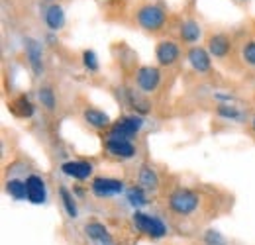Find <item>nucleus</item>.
I'll list each match as a JSON object with an SVG mask.
<instances>
[{
    "label": "nucleus",
    "mask_w": 255,
    "mask_h": 245,
    "mask_svg": "<svg viewBox=\"0 0 255 245\" xmlns=\"http://www.w3.org/2000/svg\"><path fill=\"white\" fill-rule=\"evenodd\" d=\"M200 206V196L191 188H177L169 194V208L177 216H191Z\"/></svg>",
    "instance_id": "nucleus-1"
},
{
    "label": "nucleus",
    "mask_w": 255,
    "mask_h": 245,
    "mask_svg": "<svg viewBox=\"0 0 255 245\" xmlns=\"http://www.w3.org/2000/svg\"><path fill=\"white\" fill-rule=\"evenodd\" d=\"M133 226L147 238L151 240H163L167 236V226L163 224V220L157 218V216H151V214H145V212H139L135 210L133 212Z\"/></svg>",
    "instance_id": "nucleus-2"
},
{
    "label": "nucleus",
    "mask_w": 255,
    "mask_h": 245,
    "mask_svg": "<svg viewBox=\"0 0 255 245\" xmlns=\"http://www.w3.org/2000/svg\"><path fill=\"white\" fill-rule=\"evenodd\" d=\"M137 24L147 31H159L165 26V12L155 4H145L137 10Z\"/></svg>",
    "instance_id": "nucleus-3"
},
{
    "label": "nucleus",
    "mask_w": 255,
    "mask_h": 245,
    "mask_svg": "<svg viewBox=\"0 0 255 245\" xmlns=\"http://www.w3.org/2000/svg\"><path fill=\"white\" fill-rule=\"evenodd\" d=\"M143 127V120L139 116H124L122 120L112 123L110 135L108 137H118V139H131L139 129Z\"/></svg>",
    "instance_id": "nucleus-4"
},
{
    "label": "nucleus",
    "mask_w": 255,
    "mask_h": 245,
    "mask_svg": "<svg viewBox=\"0 0 255 245\" xmlns=\"http://www.w3.org/2000/svg\"><path fill=\"white\" fill-rule=\"evenodd\" d=\"M135 83H137V89L141 92H153L161 83L159 69L151 67V65L139 67L137 73H135Z\"/></svg>",
    "instance_id": "nucleus-5"
},
{
    "label": "nucleus",
    "mask_w": 255,
    "mask_h": 245,
    "mask_svg": "<svg viewBox=\"0 0 255 245\" xmlns=\"http://www.w3.org/2000/svg\"><path fill=\"white\" fill-rule=\"evenodd\" d=\"M93 192L98 198H108V196H116L124 190V183L118 179H108V177H96L91 184Z\"/></svg>",
    "instance_id": "nucleus-6"
},
{
    "label": "nucleus",
    "mask_w": 255,
    "mask_h": 245,
    "mask_svg": "<svg viewBox=\"0 0 255 245\" xmlns=\"http://www.w3.org/2000/svg\"><path fill=\"white\" fill-rule=\"evenodd\" d=\"M179 55H181V51H179V45H177L175 41H171V39H163V41L157 43L155 57H157L159 65L171 67V65H175V63L179 61Z\"/></svg>",
    "instance_id": "nucleus-7"
},
{
    "label": "nucleus",
    "mask_w": 255,
    "mask_h": 245,
    "mask_svg": "<svg viewBox=\"0 0 255 245\" xmlns=\"http://www.w3.org/2000/svg\"><path fill=\"white\" fill-rule=\"evenodd\" d=\"M24 47H26V57L32 65L33 73L35 75H41L43 73V51H41V43L33 37H26L24 41Z\"/></svg>",
    "instance_id": "nucleus-8"
},
{
    "label": "nucleus",
    "mask_w": 255,
    "mask_h": 245,
    "mask_svg": "<svg viewBox=\"0 0 255 245\" xmlns=\"http://www.w3.org/2000/svg\"><path fill=\"white\" fill-rule=\"evenodd\" d=\"M106 151L112 155V157H118V159H131L135 155V147L129 139H118V137H108L106 139Z\"/></svg>",
    "instance_id": "nucleus-9"
},
{
    "label": "nucleus",
    "mask_w": 255,
    "mask_h": 245,
    "mask_svg": "<svg viewBox=\"0 0 255 245\" xmlns=\"http://www.w3.org/2000/svg\"><path fill=\"white\" fill-rule=\"evenodd\" d=\"M26 192H28V200L32 204H43L47 198V190H45V183L41 177L37 175H30L26 179Z\"/></svg>",
    "instance_id": "nucleus-10"
},
{
    "label": "nucleus",
    "mask_w": 255,
    "mask_h": 245,
    "mask_svg": "<svg viewBox=\"0 0 255 245\" xmlns=\"http://www.w3.org/2000/svg\"><path fill=\"white\" fill-rule=\"evenodd\" d=\"M61 171L71 179L85 181V179H89L93 175V165L87 163V161H67V163L61 165Z\"/></svg>",
    "instance_id": "nucleus-11"
},
{
    "label": "nucleus",
    "mask_w": 255,
    "mask_h": 245,
    "mask_svg": "<svg viewBox=\"0 0 255 245\" xmlns=\"http://www.w3.org/2000/svg\"><path fill=\"white\" fill-rule=\"evenodd\" d=\"M85 232H87V236H89L93 242H96L98 245H116L112 234H110V232L106 230V226L100 224V222H89V224L85 226Z\"/></svg>",
    "instance_id": "nucleus-12"
},
{
    "label": "nucleus",
    "mask_w": 255,
    "mask_h": 245,
    "mask_svg": "<svg viewBox=\"0 0 255 245\" xmlns=\"http://www.w3.org/2000/svg\"><path fill=\"white\" fill-rule=\"evenodd\" d=\"M189 63L196 73H208L212 61H210V53L204 49V47H191L189 49Z\"/></svg>",
    "instance_id": "nucleus-13"
},
{
    "label": "nucleus",
    "mask_w": 255,
    "mask_h": 245,
    "mask_svg": "<svg viewBox=\"0 0 255 245\" xmlns=\"http://www.w3.org/2000/svg\"><path fill=\"white\" fill-rule=\"evenodd\" d=\"M230 47H232V41H230V37H228L226 33H214V35L208 39V53H210L212 57L224 59V57L228 55Z\"/></svg>",
    "instance_id": "nucleus-14"
},
{
    "label": "nucleus",
    "mask_w": 255,
    "mask_h": 245,
    "mask_svg": "<svg viewBox=\"0 0 255 245\" xmlns=\"http://www.w3.org/2000/svg\"><path fill=\"white\" fill-rule=\"evenodd\" d=\"M137 183L143 190H149V192H155L159 188V175L155 173V169L143 165L139 169V175H137Z\"/></svg>",
    "instance_id": "nucleus-15"
},
{
    "label": "nucleus",
    "mask_w": 255,
    "mask_h": 245,
    "mask_svg": "<svg viewBox=\"0 0 255 245\" xmlns=\"http://www.w3.org/2000/svg\"><path fill=\"white\" fill-rule=\"evenodd\" d=\"M83 118H85V122L89 123V125H93L96 129H106V127H110V118H108V114L102 112V110H98V108H87L85 114H83Z\"/></svg>",
    "instance_id": "nucleus-16"
},
{
    "label": "nucleus",
    "mask_w": 255,
    "mask_h": 245,
    "mask_svg": "<svg viewBox=\"0 0 255 245\" xmlns=\"http://www.w3.org/2000/svg\"><path fill=\"white\" fill-rule=\"evenodd\" d=\"M45 24H47V28L49 30H61L65 24V12L61 6H57V4H53V6H49L47 8V12H45Z\"/></svg>",
    "instance_id": "nucleus-17"
},
{
    "label": "nucleus",
    "mask_w": 255,
    "mask_h": 245,
    "mask_svg": "<svg viewBox=\"0 0 255 245\" xmlns=\"http://www.w3.org/2000/svg\"><path fill=\"white\" fill-rule=\"evenodd\" d=\"M12 112L16 114V116H20V118H30L33 114V106L32 102L26 98V96H20V98H16L14 102H12Z\"/></svg>",
    "instance_id": "nucleus-18"
},
{
    "label": "nucleus",
    "mask_w": 255,
    "mask_h": 245,
    "mask_svg": "<svg viewBox=\"0 0 255 245\" xmlns=\"http://www.w3.org/2000/svg\"><path fill=\"white\" fill-rule=\"evenodd\" d=\"M6 192H8L14 200H24V198H28V192H26V181L10 179V181L6 183Z\"/></svg>",
    "instance_id": "nucleus-19"
},
{
    "label": "nucleus",
    "mask_w": 255,
    "mask_h": 245,
    "mask_svg": "<svg viewBox=\"0 0 255 245\" xmlns=\"http://www.w3.org/2000/svg\"><path fill=\"white\" fill-rule=\"evenodd\" d=\"M181 37H183V41L185 43H194V41H198V37H200V26L196 24V22H185L183 26H181Z\"/></svg>",
    "instance_id": "nucleus-20"
},
{
    "label": "nucleus",
    "mask_w": 255,
    "mask_h": 245,
    "mask_svg": "<svg viewBox=\"0 0 255 245\" xmlns=\"http://www.w3.org/2000/svg\"><path fill=\"white\" fill-rule=\"evenodd\" d=\"M128 202L133 206V208H141L147 204V198H145V190L141 186H133L128 190Z\"/></svg>",
    "instance_id": "nucleus-21"
},
{
    "label": "nucleus",
    "mask_w": 255,
    "mask_h": 245,
    "mask_svg": "<svg viewBox=\"0 0 255 245\" xmlns=\"http://www.w3.org/2000/svg\"><path fill=\"white\" fill-rule=\"evenodd\" d=\"M59 194H61V202H63V208H65V212H67V216H69V218H77L79 210H77V204H75L73 194H71L65 186L59 188Z\"/></svg>",
    "instance_id": "nucleus-22"
},
{
    "label": "nucleus",
    "mask_w": 255,
    "mask_h": 245,
    "mask_svg": "<svg viewBox=\"0 0 255 245\" xmlns=\"http://www.w3.org/2000/svg\"><path fill=\"white\" fill-rule=\"evenodd\" d=\"M218 116H222L226 120H234V122H242L246 118V114L242 110H238L236 106H230V104H220L218 106Z\"/></svg>",
    "instance_id": "nucleus-23"
},
{
    "label": "nucleus",
    "mask_w": 255,
    "mask_h": 245,
    "mask_svg": "<svg viewBox=\"0 0 255 245\" xmlns=\"http://www.w3.org/2000/svg\"><path fill=\"white\" fill-rule=\"evenodd\" d=\"M37 96H39L41 106H45L47 110H55L57 100H55V94H53V91H51L49 87H41V89L37 91Z\"/></svg>",
    "instance_id": "nucleus-24"
},
{
    "label": "nucleus",
    "mask_w": 255,
    "mask_h": 245,
    "mask_svg": "<svg viewBox=\"0 0 255 245\" xmlns=\"http://www.w3.org/2000/svg\"><path fill=\"white\" fill-rule=\"evenodd\" d=\"M204 245H228V240L224 238L220 232L208 230V232L204 234Z\"/></svg>",
    "instance_id": "nucleus-25"
},
{
    "label": "nucleus",
    "mask_w": 255,
    "mask_h": 245,
    "mask_svg": "<svg viewBox=\"0 0 255 245\" xmlns=\"http://www.w3.org/2000/svg\"><path fill=\"white\" fill-rule=\"evenodd\" d=\"M242 57H244V61L248 63V65L255 67V39L248 41V43L244 45V49H242Z\"/></svg>",
    "instance_id": "nucleus-26"
},
{
    "label": "nucleus",
    "mask_w": 255,
    "mask_h": 245,
    "mask_svg": "<svg viewBox=\"0 0 255 245\" xmlns=\"http://www.w3.org/2000/svg\"><path fill=\"white\" fill-rule=\"evenodd\" d=\"M83 63L89 71H98V59H96L95 51H85L83 53Z\"/></svg>",
    "instance_id": "nucleus-27"
},
{
    "label": "nucleus",
    "mask_w": 255,
    "mask_h": 245,
    "mask_svg": "<svg viewBox=\"0 0 255 245\" xmlns=\"http://www.w3.org/2000/svg\"><path fill=\"white\" fill-rule=\"evenodd\" d=\"M254 127H255V118H254Z\"/></svg>",
    "instance_id": "nucleus-28"
}]
</instances>
